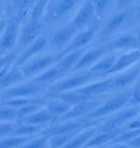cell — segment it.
<instances>
[{
	"label": "cell",
	"instance_id": "13",
	"mask_svg": "<svg viewBox=\"0 0 140 148\" xmlns=\"http://www.w3.org/2000/svg\"><path fill=\"white\" fill-rule=\"evenodd\" d=\"M42 29V25L40 21L31 20L20 32L18 38L19 46L23 48V50L27 47L41 36Z\"/></svg>",
	"mask_w": 140,
	"mask_h": 148
},
{
	"label": "cell",
	"instance_id": "3",
	"mask_svg": "<svg viewBox=\"0 0 140 148\" xmlns=\"http://www.w3.org/2000/svg\"><path fill=\"white\" fill-rule=\"evenodd\" d=\"M60 58L57 54H41L20 66L27 79H32L55 65Z\"/></svg>",
	"mask_w": 140,
	"mask_h": 148
},
{
	"label": "cell",
	"instance_id": "41",
	"mask_svg": "<svg viewBox=\"0 0 140 148\" xmlns=\"http://www.w3.org/2000/svg\"><path fill=\"white\" fill-rule=\"evenodd\" d=\"M127 128L128 129H137L140 128V119H134L128 122L127 124Z\"/></svg>",
	"mask_w": 140,
	"mask_h": 148
},
{
	"label": "cell",
	"instance_id": "14",
	"mask_svg": "<svg viewBox=\"0 0 140 148\" xmlns=\"http://www.w3.org/2000/svg\"><path fill=\"white\" fill-rule=\"evenodd\" d=\"M112 78L114 89L123 90L128 89L140 79V65H134L126 71L115 75Z\"/></svg>",
	"mask_w": 140,
	"mask_h": 148
},
{
	"label": "cell",
	"instance_id": "8",
	"mask_svg": "<svg viewBox=\"0 0 140 148\" xmlns=\"http://www.w3.org/2000/svg\"><path fill=\"white\" fill-rule=\"evenodd\" d=\"M96 9L92 0L84 2L77 10L75 17L70 23L77 31H82L89 27L96 18Z\"/></svg>",
	"mask_w": 140,
	"mask_h": 148
},
{
	"label": "cell",
	"instance_id": "49",
	"mask_svg": "<svg viewBox=\"0 0 140 148\" xmlns=\"http://www.w3.org/2000/svg\"><path fill=\"white\" fill-rule=\"evenodd\" d=\"M0 55H3V51H2V49H1V47H0Z\"/></svg>",
	"mask_w": 140,
	"mask_h": 148
},
{
	"label": "cell",
	"instance_id": "24",
	"mask_svg": "<svg viewBox=\"0 0 140 148\" xmlns=\"http://www.w3.org/2000/svg\"><path fill=\"white\" fill-rule=\"evenodd\" d=\"M124 128L120 127L115 130L108 132H101L99 134H96L95 136L85 145L84 147H104L106 143H111L112 141L118 136Z\"/></svg>",
	"mask_w": 140,
	"mask_h": 148
},
{
	"label": "cell",
	"instance_id": "16",
	"mask_svg": "<svg viewBox=\"0 0 140 148\" xmlns=\"http://www.w3.org/2000/svg\"><path fill=\"white\" fill-rule=\"evenodd\" d=\"M140 60V50L127 51L118 56L116 61L106 75H116L134 66Z\"/></svg>",
	"mask_w": 140,
	"mask_h": 148
},
{
	"label": "cell",
	"instance_id": "19",
	"mask_svg": "<svg viewBox=\"0 0 140 148\" xmlns=\"http://www.w3.org/2000/svg\"><path fill=\"white\" fill-rule=\"evenodd\" d=\"M85 51H86L85 49H80L69 52L60 56V58L55 65L58 68L61 75L67 74L70 71H73L74 67L76 66L80 58L85 52Z\"/></svg>",
	"mask_w": 140,
	"mask_h": 148
},
{
	"label": "cell",
	"instance_id": "40",
	"mask_svg": "<svg viewBox=\"0 0 140 148\" xmlns=\"http://www.w3.org/2000/svg\"><path fill=\"white\" fill-rule=\"evenodd\" d=\"M135 0H116V8L118 11L127 9L129 5H131Z\"/></svg>",
	"mask_w": 140,
	"mask_h": 148
},
{
	"label": "cell",
	"instance_id": "35",
	"mask_svg": "<svg viewBox=\"0 0 140 148\" xmlns=\"http://www.w3.org/2000/svg\"><path fill=\"white\" fill-rule=\"evenodd\" d=\"M49 2H50V0H39V2L36 4H35V6L33 8L31 20L40 21L41 15Z\"/></svg>",
	"mask_w": 140,
	"mask_h": 148
},
{
	"label": "cell",
	"instance_id": "48",
	"mask_svg": "<svg viewBox=\"0 0 140 148\" xmlns=\"http://www.w3.org/2000/svg\"><path fill=\"white\" fill-rule=\"evenodd\" d=\"M137 108H138V110H139V115H140V104L139 105H138Z\"/></svg>",
	"mask_w": 140,
	"mask_h": 148
},
{
	"label": "cell",
	"instance_id": "53",
	"mask_svg": "<svg viewBox=\"0 0 140 148\" xmlns=\"http://www.w3.org/2000/svg\"><path fill=\"white\" fill-rule=\"evenodd\" d=\"M139 119H140V115H139Z\"/></svg>",
	"mask_w": 140,
	"mask_h": 148
},
{
	"label": "cell",
	"instance_id": "27",
	"mask_svg": "<svg viewBox=\"0 0 140 148\" xmlns=\"http://www.w3.org/2000/svg\"><path fill=\"white\" fill-rule=\"evenodd\" d=\"M61 74L58 70V68L56 67V65H54L52 67L49 68L48 70L44 71L43 73H41V75H39L38 76H36L34 79H32L34 81L37 83L41 84V85L46 86L47 84H52L55 81H57L61 78Z\"/></svg>",
	"mask_w": 140,
	"mask_h": 148
},
{
	"label": "cell",
	"instance_id": "32",
	"mask_svg": "<svg viewBox=\"0 0 140 148\" xmlns=\"http://www.w3.org/2000/svg\"><path fill=\"white\" fill-rule=\"evenodd\" d=\"M140 135V128L137 129H128L125 128L122 132L116 136L111 144H115V143H128L131 142L132 140L135 139L137 136Z\"/></svg>",
	"mask_w": 140,
	"mask_h": 148
},
{
	"label": "cell",
	"instance_id": "34",
	"mask_svg": "<svg viewBox=\"0 0 140 148\" xmlns=\"http://www.w3.org/2000/svg\"><path fill=\"white\" fill-rule=\"evenodd\" d=\"M20 148H50L49 137L42 135L38 137H32Z\"/></svg>",
	"mask_w": 140,
	"mask_h": 148
},
{
	"label": "cell",
	"instance_id": "47",
	"mask_svg": "<svg viewBox=\"0 0 140 148\" xmlns=\"http://www.w3.org/2000/svg\"><path fill=\"white\" fill-rule=\"evenodd\" d=\"M83 148H105V147H83Z\"/></svg>",
	"mask_w": 140,
	"mask_h": 148
},
{
	"label": "cell",
	"instance_id": "43",
	"mask_svg": "<svg viewBox=\"0 0 140 148\" xmlns=\"http://www.w3.org/2000/svg\"><path fill=\"white\" fill-rule=\"evenodd\" d=\"M109 148H133L129 145L126 143H115L111 144V146Z\"/></svg>",
	"mask_w": 140,
	"mask_h": 148
},
{
	"label": "cell",
	"instance_id": "18",
	"mask_svg": "<svg viewBox=\"0 0 140 148\" xmlns=\"http://www.w3.org/2000/svg\"><path fill=\"white\" fill-rule=\"evenodd\" d=\"M110 51H135L140 50V42L133 33H125L114 38L109 44Z\"/></svg>",
	"mask_w": 140,
	"mask_h": 148
},
{
	"label": "cell",
	"instance_id": "28",
	"mask_svg": "<svg viewBox=\"0 0 140 148\" xmlns=\"http://www.w3.org/2000/svg\"><path fill=\"white\" fill-rule=\"evenodd\" d=\"M46 127L35 126V125L27 124V123H18L12 135L25 137H34L36 134H41V131Z\"/></svg>",
	"mask_w": 140,
	"mask_h": 148
},
{
	"label": "cell",
	"instance_id": "30",
	"mask_svg": "<svg viewBox=\"0 0 140 148\" xmlns=\"http://www.w3.org/2000/svg\"><path fill=\"white\" fill-rule=\"evenodd\" d=\"M18 121V109L5 104L0 105V123Z\"/></svg>",
	"mask_w": 140,
	"mask_h": 148
},
{
	"label": "cell",
	"instance_id": "52",
	"mask_svg": "<svg viewBox=\"0 0 140 148\" xmlns=\"http://www.w3.org/2000/svg\"><path fill=\"white\" fill-rule=\"evenodd\" d=\"M139 23H140V15H139Z\"/></svg>",
	"mask_w": 140,
	"mask_h": 148
},
{
	"label": "cell",
	"instance_id": "25",
	"mask_svg": "<svg viewBox=\"0 0 140 148\" xmlns=\"http://www.w3.org/2000/svg\"><path fill=\"white\" fill-rule=\"evenodd\" d=\"M97 129L96 127H90L86 130H82L77 133L69 142H68L62 148H81L84 147L85 145L88 143L96 134Z\"/></svg>",
	"mask_w": 140,
	"mask_h": 148
},
{
	"label": "cell",
	"instance_id": "21",
	"mask_svg": "<svg viewBox=\"0 0 140 148\" xmlns=\"http://www.w3.org/2000/svg\"><path fill=\"white\" fill-rule=\"evenodd\" d=\"M130 17H131V11L128 8L118 11L116 14H114L110 18V20L106 23L103 30V33L105 35L113 34L114 32L120 29Z\"/></svg>",
	"mask_w": 140,
	"mask_h": 148
},
{
	"label": "cell",
	"instance_id": "29",
	"mask_svg": "<svg viewBox=\"0 0 140 148\" xmlns=\"http://www.w3.org/2000/svg\"><path fill=\"white\" fill-rule=\"evenodd\" d=\"M31 138L32 137H25L14 135L5 136L0 139V148H20Z\"/></svg>",
	"mask_w": 140,
	"mask_h": 148
},
{
	"label": "cell",
	"instance_id": "9",
	"mask_svg": "<svg viewBox=\"0 0 140 148\" xmlns=\"http://www.w3.org/2000/svg\"><path fill=\"white\" fill-rule=\"evenodd\" d=\"M49 40L46 36H41L35 42L31 43L27 47H26L23 51L17 56L14 64L18 66H22L30 60L34 58L35 56L44 53L49 46Z\"/></svg>",
	"mask_w": 140,
	"mask_h": 148
},
{
	"label": "cell",
	"instance_id": "42",
	"mask_svg": "<svg viewBox=\"0 0 140 148\" xmlns=\"http://www.w3.org/2000/svg\"><path fill=\"white\" fill-rule=\"evenodd\" d=\"M129 145L130 147H132L133 148H140V135L139 136H137L135 139L132 140L131 142L126 143Z\"/></svg>",
	"mask_w": 140,
	"mask_h": 148
},
{
	"label": "cell",
	"instance_id": "20",
	"mask_svg": "<svg viewBox=\"0 0 140 148\" xmlns=\"http://www.w3.org/2000/svg\"><path fill=\"white\" fill-rule=\"evenodd\" d=\"M54 121H57V119L47 110L45 105L34 113L20 120L22 123H27L41 127H46V125L50 124Z\"/></svg>",
	"mask_w": 140,
	"mask_h": 148
},
{
	"label": "cell",
	"instance_id": "1",
	"mask_svg": "<svg viewBox=\"0 0 140 148\" xmlns=\"http://www.w3.org/2000/svg\"><path fill=\"white\" fill-rule=\"evenodd\" d=\"M100 76H103L99 74H96L91 71L78 73L68 77L60 78L57 81L50 85V94H58L67 91H72L84 87L88 84L98 79Z\"/></svg>",
	"mask_w": 140,
	"mask_h": 148
},
{
	"label": "cell",
	"instance_id": "22",
	"mask_svg": "<svg viewBox=\"0 0 140 148\" xmlns=\"http://www.w3.org/2000/svg\"><path fill=\"white\" fill-rule=\"evenodd\" d=\"M79 2L80 0H59L48 17L51 21L60 20L72 12Z\"/></svg>",
	"mask_w": 140,
	"mask_h": 148
},
{
	"label": "cell",
	"instance_id": "46",
	"mask_svg": "<svg viewBox=\"0 0 140 148\" xmlns=\"http://www.w3.org/2000/svg\"><path fill=\"white\" fill-rule=\"evenodd\" d=\"M3 101H4V97H3V93L0 91V105L3 104Z\"/></svg>",
	"mask_w": 140,
	"mask_h": 148
},
{
	"label": "cell",
	"instance_id": "5",
	"mask_svg": "<svg viewBox=\"0 0 140 148\" xmlns=\"http://www.w3.org/2000/svg\"><path fill=\"white\" fill-rule=\"evenodd\" d=\"M45 86L37 83L33 79L24 81L10 89L3 90L2 93L5 99H31L40 95Z\"/></svg>",
	"mask_w": 140,
	"mask_h": 148
},
{
	"label": "cell",
	"instance_id": "7",
	"mask_svg": "<svg viewBox=\"0 0 140 148\" xmlns=\"http://www.w3.org/2000/svg\"><path fill=\"white\" fill-rule=\"evenodd\" d=\"M138 115H139V110L137 106H129L125 109H121L117 113H116L115 116L113 115L100 127V132L120 128L124 123L127 122L128 123V121L130 122Z\"/></svg>",
	"mask_w": 140,
	"mask_h": 148
},
{
	"label": "cell",
	"instance_id": "45",
	"mask_svg": "<svg viewBox=\"0 0 140 148\" xmlns=\"http://www.w3.org/2000/svg\"><path fill=\"white\" fill-rule=\"evenodd\" d=\"M132 33L135 36V37L138 39V41L140 42V27H139L138 28H136V29L134 30Z\"/></svg>",
	"mask_w": 140,
	"mask_h": 148
},
{
	"label": "cell",
	"instance_id": "12",
	"mask_svg": "<svg viewBox=\"0 0 140 148\" xmlns=\"http://www.w3.org/2000/svg\"><path fill=\"white\" fill-rule=\"evenodd\" d=\"M77 32L78 31L71 23L59 27L52 35L51 37L52 46L56 50L60 51V52H62L67 47V46L69 44Z\"/></svg>",
	"mask_w": 140,
	"mask_h": 148
},
{
	"label": "cell",
	"instance_id": "10",
	"mask_svg": "<svg viewBox=\"0 0 140 148\" xmlns=\"http://www.w3.org/2000/svg\"><path fill=\"white\" fill-rule=\"evenodd\" d=\"M19 23L18 21H11L7 23L6 28L0 37V47L3 54L12 52L13 49L18 44L19 38Z\"/></svg>",
	"mask_w": 140,
	"mask_h": 148
},
{
	"label": "cell",
	"instance_id": "38",
	"mask_svg": "<svg viewBox=\"0 0 140 148\" xmlns=\"http://www.w3.org/2000/svg\"><path fill=\"white\" fill-rule=\"evenodd\" d=\"M15 4L21 12H27L35 6V0H14Z\"/></svg>",
	"mask_w": 140,
	"mask_h": 148
},
{
	"label": "cell",
	"instance_id": "23",
	"mask_svg": "<svg viewBox=\"0 0 140 148\" xmlns=\"http://www.w3.org/2000/svg\"><path fill=\"white\" fill-rule=\"evenodd\" d=\"M45 107L57 120L65 115L72 108L68 103L50 96L48 99L45 100Z\"/></svg>",
	"mask_w": 140,
	"mask_h": 148
},
{
	"label": "cell",
	"instance_id": "39",
	"mask_svg": "<svg viewBox=\"0 0 140 148\" xmlns=\"http://www.w3.org/2000/svg\"><path fill=\"white\" fill-rule=\"evenodd\" d=\"M140 104V88L134 89L133 95L128 103V106H138Z\"/></svg>",
	"mask_w": 140,
	"mask_h": 148
},
{
	"label": "cell",
	"instance_id": "33",
	"mask_svg": "<svg viewBox=\"0 0 140 148\" xmlns=\"http://www.w3.org/2000/svg\"><path fill=\"white\" fill-rule=\"evenodd\" d=\"M78 133V132H77ZM73 134H66V135H54L48 136L49 137V146L50 148H62L64 147L70 140L76 135Z\"/></svg>",
	"mask_w": 140,
	"mask_h": 148
},
{
	"label": "cell",
	"instance_id": "4",
	"mask_svg": "<svg viewBox=\"0 0 140 148\" xmlns=\"http://www.w3.org/2000/svg\"><path fill=\"white\" fill-rule=\"evenodd\" d=\"M93 123L84 122L83 120H70V121H62L58 122L55 124L50 127H46L41 131L42 136H51L54 135H66L77 133L83 130V128L90 127Z\"/></svg>",
	"mask_w": 140,
	"mask_h": 148
},
{
	"label": "cell",
	"instance_id": "6",
	"mask_svg": "<svg viewBox=\"0 0 140 148\" xmlns=\"http://www.w3.org/2000/svg\"><path fill=\"white\" fill-rule=\"evenodd\" d=\"M98 29H99L98 24H92L86 29L78 31L69 44L67 46V47L58 55L61 56L73 51L84 49L86 46H88L93 40Z\"/></svg>",
	"mask_w": 140,
	"mask_h": 148
},
{
	"label": "cell",
	"instance_id": "2",
	"mask_svg": "<svg viewBox=\"0 0 140 148\" xmlns=\"http://www.w3.org/2000/svg\"><path fill=\"white\" fill-rule=\"evenodd\" d=\"M133 92L134 89L124 90L115 96L108 98L106 100L102 102L93 112L89 113L86 118L88 120H95L119 112L125 106H128Z\"/></svg>",
	"mask_w": 140,
	"mask_h": 148
},
{
	"label": "cell",
	"instance_id": "50",
	"mask_svg": "<svg viewBox=\"0 0 140 148\" xmlns=\"http://www.w3.org/2000/svg\"><path fill=\"white\" fill-rule=\"evenodd\" d=\"M138 3H139V5L140 6V0H138Z\"/></svg>",
	"mask_w": 140,
	"mask_h": 148
},
{
	"label": "cell",
	"instance_id": "36",
	"mask_svg": "<svg viewBox=\"0 0 140 148\" xmlns=\"http://www.w3.org/2000/svg\"><path fill=\"white\" fill-rule=\"evenodd\" d=\"M18 125V123L17 122L0 123V139L12 135L13 131L15 130Z\"/></svg>",
	"mask_w": 140,
	"mask_h": 148
},
{
	"label": "cell",
	"instance_id": "17",
	"mask_svg": "<svg viewBox=\"0 0 140 148\" xmlns=\"http://www.w3.org/2000/svg\"><path fill=\"white\" fill-rule=\"evenodd\" d=\"M113 89H114V83H113V78L111 76L103 80H96L94 82L85 85L84 87L76 89V91L82 95L96 98L99 95H104Z\"/></svg>",
	"mask_w": 140,
	"mask_h": 148
},
{
	"label": "cell",
	"instance_id": "31",
	"mask_svg": "<svg viewBox=\"0 0 140 148\" xmlns=\"http://www.w3.org/2000/svg\"><path fill=\"white\" fill-rule=\"evenodd\" d=\"M93 2L97 18H103L114 4L115 0H92Z\"/></svg>",
	"mask_w": 140,
	"mask_h": 148
},
{
	"label": "cell",
	"instance_id": "26",
	"mask_svg": "<svg viewBox=\"0 0 140 148\" xmlns=\"http://www.w3.org/2000/svg\"><path fill=\"white\" fill-rule=\"evenodd\" d=\"M117 58L118 56L116 55H109L105 56H104L101 59L99 60L95 65L90 68L89 71L105 76L111 71L113 65H115Z\"/></svg>",
	"mask_w": 140,
	"mask_h": 148
},
{
	"label": "cell",
	"instance_id": "15",
	"mask_svg": "<svg viewBox=\"0 0 140 148\" xmlns=\"http://www.w3.org/2000/svg\"><path fill=\"white\" fill-rule=\"evenodd\" d=\"M108 51H110L108 45L105 47L102 46L85 51L73 71H83L86 68H91L101 59Z\"/></svg>",
	"mask_w": 140,
	"mask_h": 148
},
{
	"label": "cell",
	"instance_id": "51",
	"mask_svg": "<svg viewBox=\"0 0 140 148\" xmlns=\"http://www.w3.org/2000/svg\"><path fill=\"white\" fill-rule=\"evenodd\" d=\"M137 88H140V83L139 84V85H138V87H137Z\"/></svg>",
	"mask_w": 140,
	"mask_h": 148
},
{
	"label": "cell",
	"instance_id": "11",
	"mask_svg": "<svg viewBox=\"0 0 140 148\" xmlns=\"http://www.w3.org/2000/svg\"><path fill=\"white\" fill-rule=\"evenodd\" d=\"M103 101L97 100V99H92V100L82 102L80 103L75 104L70 108V110L58 119V122L62 121H70V120H77L81 117H87L89 113L93 112L94 110L98 108L101 104Z\"/></svg>",
	"mask_w": 140,
	"mask_h": 148
},
{
	"label": "cell",
	"instance_id": "37",
	"mask_svg": "<svg viewBox=\"0 0 140 148\" xmlns=\"http://www.w3.org/2000/svg\"><path fill=\"white\" fill-rule=\"evenodd\" d=\"M16 57H17V54L14 51L10 52V53L0 55V71H2L7 65L14 62Z\"/></svg>",
	"mask_w": 140,
	"mask_h": 148
},
{
	"label": "cell",
	"instance_id": "44",
	"mask_svg": "<svg viewBox=\"0 0 140 148\" xmlns=\"http://www.w3.org/2000/svg\"><path fill=\"white\" fill-rule=\"evenodd\" d=\"M7 22L5 20H0V37L3 34V32H4V30L6 28V26Z\"/></svg>",
	"mask_w": 140,
	"mask_h": 148
}]
</instances>
